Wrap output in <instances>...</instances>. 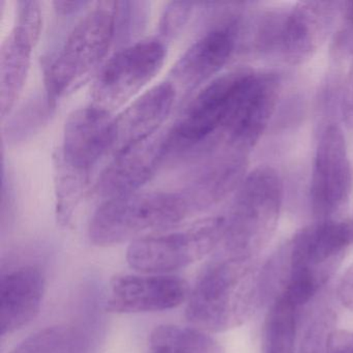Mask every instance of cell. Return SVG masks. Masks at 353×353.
<instances>
[{
  "mask_svg": "<svg viewBox=\"0 0 353 353\" xmlns=\"http://www.w3.org/2000/svg\"><path fill=\"white\" fill-rule=\"evenodd\" d=\"M224 234V216H219L185 230L150 235L130 243L128 263L142 274H167L212 253L220 247Z\"/></svg>",
  "mask_w": 353,
  "mask_h": 353,
  "instance_id": "8",
  "label": "cell"
},
{
  "mask_svg": "<svg viewBox=\"0 0 353 353\" xmlns=\"http://www.w3.org/2000/svg\"><path fill=\"white\" fill-rule=\"evenodd\" d=\"M119 18V1H101L74 26L45 75L49 100L77 90L100 65L117 37Z\"/></svg>",
  "mask_w": 353,
  "mask_h": 353,
  "instance_id": "6",
  "label": "cell"
},
{
  "mask_svg": "<svg viewBox=\"0 0 353 353\" xmlns=\"http://www.w3.org/2000/svg\"><path fill=\"white\" fill-rule=\"evenodd\" d=\"M255 73L247 68L233 70L206 84L168 130V156L203 150L224 129Z\"/></svg>",
  "mask_w": 353,
  "mask_h": 353,
  "instance_id": "7",
  "label": "cell"
},
{
  "mask_svg": "<svg viewBox=\"0 0 353 353\" xmlns=\"http://www.w3.org/2000/svg\"><path fill=\"white\" fill-rule=\"evenodd\" d=\"M352 170L346 138L338 123L320 133L312 167L310 205L315 222L342 220L350 200Z\"/></svg>",
  "mask_w": 353,
  "mask_h": 353,
  "instance_id": "10",
  "label": "cell"
},
{
  "mask_svg": "<svg viewBox=\"0 0 353 353\" xmlns=\"http://www.w3.org/2000/svg\"><path fill=\"white\" fill-rule=\"evenodd\" d=\"M80 340L73 328L51 326L22 341L11 353H78Z\"/></svg>",
  "mask_w": 353,
  "mask_h": 353,
  "instance_id": "20",
  "label": "cell"
},
{
  "mask_svg": "<svg viewBox=\"0 0 353 353\" xmlns=\"http://www.w3.org/2000/svg\"><path fill=\"white\" fill-rule=\"evenodd\" d=\"M189 284L169 274H117L109 285L106 310L115 314L148 313L179 307L189 299Z\"/></svg>",
  "mask_w": 353,
  "mask_h": 353,
  "instance_id": "13",
  "label": "cell"
},
{
  "mask_svg": "<svg viewBox=\"0 0 353 353\" xmlns=\"http://www.w3.org/2000/svg\"><path fill=\"white\" fill-rule=\"evenodd\" d=\"M194 3H172L167 7L161 19L160 32L165 38H172L187 23L193 12Z\"/></svg>",
  "mask_w": 353,
  "mask_h": 353,
  "instance_id": "22",
  "label": "cell"
},
{
  "mask_svg": "<svg viewBox=\"0 0 353 353\" xmlns=\"http://www.w3.org/2000/svg\"><path fill=\"white\" fill-rule=\"evenodd\" d=\"M342 14L350 26H353V1L352 3H343Z\"/></svg>",
  "mask_w": 353,
  "mask_h": 353,
  "instance_id": "27",
  "label": "cell"
},
{
  "mask_svg": "<svg viewBox=\"0 0 353 353\" xmlns=\"http://www.w3.org/2000/svg\"><path fill=\"white\" fill-rule=\"evenodd\" d=\"M44 289V274L37 266H22L1 276V336L13 334L16 330L28 325L38 316Z\"/></svg>",
  "mask_w": 353,
  "mask_h": 353,
  "instance_id": "16",
  "label": "cell"
},
{
  "mask_svg": "<svg viewBox=\"0 0 353 353\" xmlns=\"http://www.w3.org/2000/svg\"><path fill=\"white\" fill-rule=\"evenodd\" d=\"M175 97L174 85L163 82L144 92L114 117L111 152L119 154L158 133L172 109Z\"/></svg>",
  "mask_w": 353,
  "mask_h": 353,
  "instance_id": "15",
  "label": "cell"
},
{
  "mask_svg": "<svg viewBox=\"0 0 353 353\" xmlns=\"http://www.w3.org/2000/svg\"><path fill=\"white\" fill-rule=\"evenodd\" d=\"M342 104H341V110H342L343 119L345 123L349 128L353 129V69L349 76L348 82H347L345 92H343Z\"/></svg>",
  "mask_w": 353,
  "mask_h": 353,
  "instance_id": "25",
  "label": "cell"
},
{
  "mask_svg": "<svg viewBox=\"0 0 353 353\" xmlns=\"http://www.w3.org/2000/svg\"><path fill=\"white\" fill-rule=\"evenodd\" d=\"M326 353H353V332L334 330L328 340Z\"/></svg>",
  "mask_w": 353,
  "mask_h": 353,
  "instance_id": "24",
  "label": "cell"
},
{
  "mask_svg": "<svg viewBox=\"0 0 353 353\" xmlns=\"http://www.w3.org/2000/svg\"><path fill=\"white\" fill-rule=\"evenodd\" d=\"M336 296L342 307L353 311V263L341 276L336 289Z\"/></svg>",
  "mask_w": 353,
  "mask_h": 353,
  "instance_id": "23",
  "label": "cell"
},
{
  "mask_svg": "<svg viewBox=\"0 0 353 353\" xmlns=\"http://www.w3.org/2000/svg\"><path fill=\"white\" fill-rule=\"evenodd\" d=\"M343 3H295L259 13L248 32L254 51L290 65L309 61L325 42Z\"/></svg>",
  "mask_w": 353,
  "mask_h": 353,
  "instance_id": "3",
  "label": "cell"
},
{
  "mask_svg": "<svg viewBox=\"0 0 353 353\" xmlns=\"http://www.w3.org/2000/svg\"><path fill=\"white\" fill-rule=\"evenodd\" d=\"M168 154V131H159L152 137L121 150L114 154L101 174L97 193L108 200L140 192Z\"/></svg>",
  "mask_w": 353,
  "mask_h": 353,
  "instance_id": "14",
  "label": "cell"
},
{
  "mask_svg": "<svg viewBox=\"0 0 353 353\" xmlns=\"http://www.w3.org/2000/svg\"><path fill=\"white\" fill-rule=\"evenodd\" d=\"M283 197V181L274 168L260 166L248 173L223 214L225 234L221 255L259 257L276 232Z\"/></svg>",
  "mask_w": 353,
  "mask_h": 353,
  "instance_id": "4",
  "label": "cell"
},
{
  "mask_svg": "<svg viewBox=\"0 0 353 353\" xmlns=\"http://www.w3.org/2000/svg\"><path fill=\"white\" fill-rule=\"evenodd\" d=\"M352 224H353V221H352Z\"/></svg>",
  "mask_w": 353,
  "mask_h": 353,
  "instance_id": "28",
  "label": "cell"
},
{
  "mask_svg": "<svg viewBox=\"0 0 353 353\" xmlns=\"http://www.w3.org/2000/svg\"><path fill=\"white\" fill-rule=\"evenodd\" d=\"M114 117L94 105L73 111L63 130L61 164L76 176L84 177L111 152Z\"/></svg>",
  "mask_w": 353,
  "mask_h": 353,
  "instance_id": "12",
  "label": "cell"
},
{
  "mask_svg": "<svg viewBox=\"0 0 353 353\" xmlns=\"http://www.w3.org/2000/svg\"><path fill=\"white\" fill-rule=\"evenodd\" d=\"M268 305L261 353H295L301 310L279 296L274 297Z\"/></svg>",
  "mask_w": 353,
  "mask_h": 353,
  "instance_id": "18",
  "label": "cell"
},
{
  "mask_svg": "<svg viewBox=\"0 0 353 353\" xmlns=\"http://www.w3.org/2000/svg\"><path fill=\"white\" fill-rule=\"evenodd\" d=\"M39 37L15 26L0 50V110L5 119L19 98L30 71L32 48Z\"/></svg>",
  "mask_w": 353,
  "mask_h": 353,
  "instance_id": "17",
  "label": "cell"
},
{
  "mask_svg": "<svg viewBox=\"0 0 353 353\" xmlns=\"http://www.w3.org/2000/svg\"><path fill=\"white\" fill-rule=\"evenodd\" d=\"M152 353H224L203 330L176 325L157 326L150 338Z\"/></svg>",
  "mask_w": 353,
  "mask_h": 353,
  "instance_id": "19",
  "label": "cell"
},
{
  "mask_svg": "<svg viewBox=\"0 0 353 353\" xmlns=\"http://www.w3.org/2000/svg\"><path fill=\"white\" fill-rule=\"evenodd\" d=\"M191 212L185 196L170 192H137L104 200L90 221L88 235L100 247L158 234Z\"/></svg>",
  "mask_w": 353,
  "mask_h": 353,
  "instance_id": "5",
  "label": "cell"
},
{
  "mask_svg": "<svg viewBox=\"0 0 353 353\" xmlns=\"http://www.w3.org/2000/svg\"><path fill=\"white\" fill-rule=\"evenodd\" d=\"M353 243L352 222H314L293 235L268 260L270 297H282L299 310L332 279Z\"/></svg>",
  "mask_w": 353,
  "mask_h": 353,
  "instance_id": "2",
  "label": "cell"
},
{
  "mask_svg": "<svg viewBox=\"0 0 353 353\" xmlns=\"http://www.w3.org/2000/svg\"><path fill=\"white\" fill-rule=\"evenodd\" d=\"M55 11L61 15H70V14L76 13V12L81 10L82 8L86 7L88 3L86 1H54Z\"/></svg>",
  "mask_w": 353,
  "mask_h": 353,
  "instance_id": "26",
  "label": "cell"
},
{
  "mask_svg": "<svg viewBox=\"0 0 353 353\" xmlns=\"http://www.w3.org/2000/svg\"><path fill=\"white\" fill-rule=\"evenodd\" d=\"M334 319L336 315L330 305H318L303 330L299 353H326L328 340L334 332Z\"/></svg>",
  "mask_w": 353,
  "mask_h": 353,
  "instance_id": "21",
  "label": "cell"
},
{
  "mask_svg": "<svg viewBox=\"0 0 353 353\" xmlns=\"http://www.w3.org/2000/svg\"><path fill=\"white\" fill-rule=\"evenodd\" d=\"M239 12H228L199 37L175 63L171 83L192 90L205 83L229 63L245 34Z\"/></svg>",
  "mask_w": 353,
  "mask_h": 353,
  "instance_id": "11",
  "label": "cell"
},
{
  "mask_svg": "<svg viewBox=\"0 0 353 353\" xmlns=\"http://www.w3.org/2000/svg\"><path fill=\"white\" fill-rule=\"evenodd\" d=\"M268 299V261L221 255L198 278L185 317L203 332H227L251 319Z\"/></svg>",
  "mask_w": 353,
  "mask_h": 353,
  "instance_id": "1",
  "label": "cell"
},
{
  "mask_svg": "<svg viewBox=\"0 0 353 353\" xmlns=\"http://www.w3.org/2000/svg\"><path fill=\"white\" fill-rule=\"evenodd\" d=\"M165 43L144 39L119 49L103 65L92 88V105L112 112L143 90L162 69Z\"/></svg>",
  "mask_w": 353,
  "mask_h": 353,
  "instance_id": "9",
  "label": "cell"
}]
</instances>
